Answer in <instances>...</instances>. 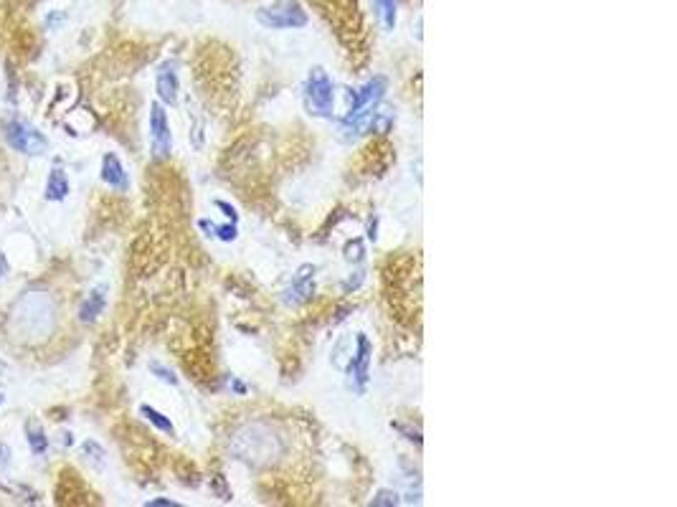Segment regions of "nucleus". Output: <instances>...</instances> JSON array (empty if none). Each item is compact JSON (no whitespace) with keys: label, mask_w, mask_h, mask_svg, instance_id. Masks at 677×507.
I'll list each match as a JSON object with an SVG mask.
<instances>
[{"label":"nucleus","mask_w":677,"mask_h":507,"mask_svg":"<svg viewBox=\"0 0 677 507\" xmlns=\"http://www.w3.org/2000/svg\"><path fill=\"white\" fill-rule=\"evenodd\" d=\"M26 436H28V447H31V452H34L36 457H41V454L48 449L46 431H43V426H41L39 419H28L26 421Z\"/></svg>","instance_id":"4468645a"},{"label":"nucleus","mask_w":677,"mask_h":507,"mask_svg":"<svg viewBox=\"0 0 677 507\" xmlns=\"http://www.w3.org/2000/svg\"><path fill=\"white\" fill-rule=\"evenodd\" d=\"M104 292H107L104 287H94L92 292L87 294V300L81 302L79 320L84 322V325H92V322L102 314V310H104V302H107V294Z\"/></svg>","instance_id":"9d476101"},{"label":"nucleus","mask_w":677,"mask_h":507,"mask_svg":"<svg viewBox=\"0 0 677 507\" xmlns=\"http://www.w3.org/2000/svg\"><path fill=\"white\" fill-rule=\"evenodd\" d=\"M3 137H6V142L13 147L15 153H23V155H41L48 147L46 137L36 127L18 120V117L3 122Z\"/></svg>","instance_id":"20e7f679"},{"label":"nucleus","mask_w":677,"mask_h":507,"mask_svg":"<svg viewBox=\"0 0 677 507\" xmlns=\"http://www.w3.org/2000/svg\"><path fill=\"white\" fill-rule=\"evenodd\" d=\"M147 507H178V502H173V500H165V497H160V500H150V502H145Z\"/></svg>","instance_id":"aec40b11"},{"label":"nucleus","mask_w":677,"mask_h":507,"mask_svg":"<svg viewBox=\"0 0 677 507\" xmlns=\"http://www.w3.org/2000/svg\"><path fill=\"white\" fill-rule=\"evenodd\" d=\"M69 195V178L64 167H53L46 183V200H64Z\"/></svg>","instance_id":"ddd939ff"},{"label":"nucleus","mask_w":677,"mask_h":507,"mask_svg":"<svg viewBox=\"0 0 677 507\" xmlns=\"http://www.w3.org/2000/svg\"><path fill=\"white\" fill-rule=\"evenodd\" d=\"M0 403H3V396H0Z\"/></svg>","instance_id":"4be33fe9"},{"label":"nucleus","mask_w":677,"mask_h":507,"mask_svg":"<svg viewBox=\"0 0 677 507\" xmlns=\"http://www.w3.org/2000/svg\"><path fill=\"white\" fill-rule=\"evenodd\" d=\"M198 226L203 228L208 236H216V239L224 241V244H231V241L239 239V226H236L233 221H226V223H213V221H208V218H200Z\"/></svg>","instance_id":"9b49d317"},{"label":"nucleus","mask_w":677,"mask_h":507,"mask_svg":"<svg viewBox=\"0 0 677 507\" xmlns=\"http://www.w3.org/2000/svg\"><path fill=\"white\" fill-rule=\"evenodd\" d=\"M257 20L272 31H287V28H305L310 18L299 0H274L257 11Z\"/></svg>","instance_id":"7ed1b4c3"},{"label":"nucleus","mask_w":677,"mask_h":507,"mask_svg":"<svg viewBox=\"0 0 677 507\" xmlns=\"http://www.w3.org/2000/svg\"><path fill=\"white\" fill-rule=\"evenodd\" d=\"M313 294H315V267L307 264V267L299 269L297 277L292 279V287L287 289L285 302L287 305H292V307H297V305L310 300Z\"/></svg>","instance_id":"6e6552de"},{"label":"nucleus","mask_w":677,"mask_h":507,"mask_svg":"<svg viewBox=\"0 0 677 507\" xmlns=\"http://www.w3.org/2000/svg\"><path fill=\"white\" fill-rule=\"evenodd\" d=\"M302 97H305V107L313 117H322L330 120L335 114V81L330 79V74L322 67H313L302 87Z\"/></svg>","instance_id":"f03ea898"},{"label":"nucleus","mask_w":677,"mask_h":507,"mask_svg":"<svg viewBox=\"0 0 677 507\" xmlns=\"http://www.w3.org/2000/svg\"><path fill=\"white\" fill-rule=\"evenodd\" d=\"M150 370L155 373V378H160L163 383H167V386H178V375H175L170 368L160 366V363H153V366H150Z\"/></svg>","instance_id":"f3484780"},{"label":"nucleus","mask_w":677,"mask_h":507,"mask_svg":"<svg viewBox=\"0 0 677 507\" xmlns=\"http://www.w3.org/2000/svg\"><path fill=\"white\" fill-rule=\"evenodd\" d=\"M139 416L147 421V424H153L158 431H163V434H167V436H175V426H173V421L167 419L165 414H160L158 408H153V406H147V403H142L139 406Z\"/></svg>","instance_id":"2eb2a0df"},{"label":"nucleus","mask_w":677,"mask_h":507,"mask_svg":"<svg viewBox=\"0 0 677 507\" xmlns=\"http://www.w3.org/2000/svg\"><path fill=\"white\" fill-rule=\"evenodd\" d=\"M376 15H378L383 31H396L399 23V0H373Z\"/></svg>","instance_id":"f8f14e48"},{"label":"nucleus","mask_w":677,"mask_h":507,"mask_svg":"<svg viewBox=\"0 0 677 507\" xmlns=\"http://www.w3.org/2000/svg\"><path fill=\"white\" fill-rule=\"evenodd\" d=\"M371 361H373V342L365 333H358L355 338V350L350 353L348 363V386L355 394H363L368 380H371Z\"/></svg>","instance_id":"39448f33"},{"label":"nucleus","mask_w":677,"mask_h":507,"mask_svg":"<svg viewBox=\"0 0 677 507\" xmlns=\"http://www.w3.org/2000/svg\"><path fill=\"white\" fill-rule=\"evenodd\" d=\"M81 452L92 454V459H97V461H102V457H104V449H102L97 441H84V444H81Z\"/></svg>","instance_id":"a211bd4d"},{"label":"nucleus","mask_w":677,"mask_h":507,"mask_svg":"<svg viewBox=\"0 0 677 507\" xmlns=\"http://www.w3.org/2000/svg\"><path fill=\"white\" fill-rule=\"evenodd\" d=\"M399 492H393V489H378V492L373 494L371 505L376 507H396L399 505Z\"/></svg>","instance_id":"dca6fc26"},{"label":"nucleus","mask_w":677,"mask_h":507,"mask_svg":"<svg viewBox=\"0 0 677 507\" xmlns=\"http://www.w3.org/2000/svg\"><path fill=\"white\" fill-rule=\"evenodd\" d=\"M100 178L114 190H127L130 188V178H127V170L122 165V160L114 153H107L102 158V167H100Z\"/></svg>","instance_id":"1a4fd4ad"},{"label":"nucleus","mask_w":677,"mask_h":507,"mask_svg":"<svg viewBox=\"0 0 677 507\" xmlns=\"http://www.w3.org/2000/svg\"><path fill=\"white\" fill-rule=\"evenodd\" d=\"M150 147H153L155 160H165L173 153V132H170L165 104H160V102L150 104Z\"/></svg>","instance_id":"423d86ee"},{"label":"nucleus","mask_w":677,"mask_h":507,"mask_svg":"<svg viewBox=\"0 0 677 507\" xmlns=\"http://www.w3.org/2000/svg\"><path fill=\"white\" fill-rule=\"evenodd\" d=\"M155 92H158L160 104H165V107H175V104H178L180 79H178V71H175L173 61H165V64L158 69V76H155Z\"/></svg>","instance_id":"0eeeda50"},{"label":"nucleus","mask_w":677,"mask_h":507,"mask_svg":"<svg viewBox=\"0 0 677 507\" xmlns=\"http://www.w3.org/2000/svg\"><path fill=\"white\" fill-rule=\"evenodd\" d=\"M388 92V81L383 76H373L360 89H350L348 94V112L340 122V132L346 137H358L363 130H371L373 114L378 112L381 102Z\"/></svg>","instance_id":"f257e3e1"},{"label":"nucleus","mask_w":677,"mask_h":507,"mask_svg":"<svg viewBox=\"0 0 677 507\" xmlns=\"http://www.w3.org/2000/svg\"><path fill=\"white\" fill-rule=\"evenodd\" d=\"M6 373H8V366L3 361H0V378H6Z\"/></svg>","instance_id":"412c9836"},{"label":"nucleus","mask_w":677,"mask_h":507,"mask_svg":"<svg viewBox=\"0 0 677 507\" xmlns=\"http://www.w3.org/2000/svg\"><path fill=\"white\" fill-rule=\"evenodd\" d=\"M216 208H221V211H224V216L228 221L239 223V211H236V208H233L231 203H228V200H216Z\"/></svg>","instance_id":"6ab92c4d"}]
</instances>
